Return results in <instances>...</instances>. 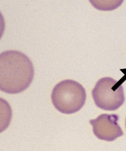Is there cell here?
Returning a JSON list of instances; mask_svg holds the SVG:
<instances>
[{"label": "cell", "mask_w": 126, "mask_h": 151, "mask_svg": "<svg viewBox=\"0 0 126 151\" xmlns=\"http://www.w3.org/2000/svg\"><path fill=\"white\" fill-rule=\"evenodd\" d=\"M33 78V65L25 54L17 50L0 53V91L21 93L30 86Z\"/></svg>", "instance_id": "obj_1"}, {"label": "cell", "mask_w": 126, "mask_h": 151, "mask_svg": "<svg viewBox=\"0 0 126 151\" xmlns=\"http://www.w3.org/2000/svg\"><path fill=\"white\" fill-rule=\"evenodd\" d=\"M96 106L106 111H115L124 104L125 93L122 83L110 77L99 80L91 91Z\"/></svg>", "instance_id": "obj_3"}, {"label": "cell", "mask_w": 126, "mask_h": 151, "mask_svg": "<svg viewBox=\"0 0 126 151\" xmlns=\"http://www.w3.org/2000/svg\"><path fill=\"white\" fill-rule=\"evenodd\" d=\"M86 93L81 84L73 80H63L54 86L51 101L60 112L71 114L81 109L86 102Z\"/></svg>", "instance_id": "obj_2"}, {"label": "cell", "mask_w": 126, "mask_h": 151, "mask_svg": "<svg viewBox=\"0 0 126 151\" xmlns=\"http://www.w3.org/2000/svg\"><path fill=\"white\" fill-rule=\"evenodd\" d=\"M119 116L117 114H102L94 119H90L93 132L98 139L112 142L123 135L118 124Z\"/></svg>", "instance_id": "obj_4"}, {"label": "cell", "mask_w": 126, "mask_h": 151, "mask_svg": "<svg viewBox=\"0 0 126 151\" xmlns=\"http://www.w3.org/2000/svg\"><path fill=\"white\" fill-rule=\"evenodd\" d=\"M4 29H5V20L2 14L0 12V40L4 34Z\"/></svg>", "instance_id": "obj_7"}, {"label": "cell", "mask_w": 126, "mask_h": 151, "mask_svg": "<svg viewBox=\"0 0 126 151\" xmlns=\"http://www.w3.org/2000/svg\"><path fill=\"white\" fill-rule=\"evenodd\" d=\"M12 117L11 106L5 99L0 97V133L9 127Z\"/></svg>", "instance_id": "obj_5"}, {"label": "cell", "mask_w": 126, "mask_h": 151, "mask_svg": "<svg viewBox=\"0 0 126 151\" xmlns=\"http://www.w3.org/2000/svg\"><path fill=\"white\" fill-rule=\"evenodd\" d=\"M125 127H126V119H125Z\"/></svg>", "instance_id": "obj_8"}, {"label": "cell", "mask_w": 126, "mask_h": 151, "mask_svg": "<svg viewBox=\"0 0 126 151\" xmlns=\"http://www.w3.org/2000/svg\"><path fill=\"white\" fill-rule=\"evenodd\" d=\"M91 4L99 11L109 12L121 6L124 0H89Z\"/></svg>", "instance_id": "obj_6"}]
</instances>
